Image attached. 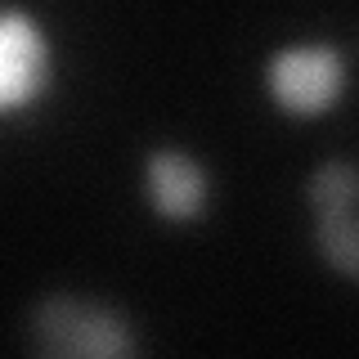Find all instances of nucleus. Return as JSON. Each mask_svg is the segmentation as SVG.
I'll use <instances>...</instances> for the list:
<instances>
[{
  "instance_id": "f257e3e1",
  "label": "nucleus",
  "mask_w": 359,
  "mask_h": 359,
  "mask_svg": "<svg viewBox=\"0 0 359 359\" xmlns=\"http://www.w3.org/2000/svg\"><path fill=\"white\" fill-rule=\"evenodd\" d=\"M32 341L54 359H121L135 355L126 314L81 297H50L32 314Z\"/></svg>"
},
{
  "instance_id": "f03ea898",
  "label": "nucleus",
  "mask_w": 359,
  "mask_h": 359,
  "mask_svg": "<svg viewBox=\"0 0 359 359\" xmlns=\"http://www.w3.org/2000/svg\"><path fill=\"white\" fill-rule=\"evenodd\" d=\"M269 99L287 117H323L346 95V54L328 41L287 45L269 59Z\"/></svg>"
},
{
  "instance_id": "7ed1b4c3",
  "label": "nucleus",
  "mask_w": 359,
  "mask_h": 359,
  "mask_svg": "<svg viewBox=\"0 0 359 359\" xmlns=\"http://www.w3.org/2000/svg\"><path fill=\"white\" fill-rule=\"evenodd\" d=\"M50 86V45L41 27L18 9L0 18V112H22Z\"/></svg>"
},
{
  "instance_id": "20e7f679",
  "label": "nucleus",
  "mask_w": 359,
  "mask_h": 359,
  "mask_svg": "<svg viewBox=\"0 0 359 359\" xmlns=\"http://www.w3.org/2000/svg\"><path fill=\"white\" fill-rule=\"evenodd\" d=\"M144 194H149V207L166 224H189L207 211L211 180L189 153L157 149V153H149V162H144Z\"/></svg>"
},
{
  "instance_id": "39448f33",
  "label": "nucleus",
  "mask_w": 359,
  "mask_h": 359,
  "mask_svg": "<svg viewBox=\"0 0 359 359\" xmlns=\"http://www.w3.org/2000/svg\"><path fill=\"white\" fill-rule=\"evenodd\" d=\"M314 243H319V256L337 274L359 278V216H355V202L351 207H319L314 211Z\"/></svg>"
},
{
  "instance_id": "423d86ee",
  "label": "nucleus",
  "mask_w": 359,
  "mask_h": 359,
  "mask_svg": "<svg viewBox=\"0 0 359 359\" xmlns=\"http://www.w3.org/2000/svg\"><path fill=\"white\" fill-rule=\"evenodd\" d=\"M306 194L314 202V211L319 207H351V202H359V171L351 162H328L310 175Z\"/></svg>"
}]
</instances>
